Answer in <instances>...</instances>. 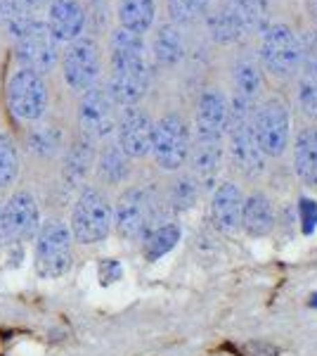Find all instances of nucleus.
<instances>
[{"label":"nucleus","mask_w":317,"mask_h":356,"mask_svg":"<svg viewBox=\"0 0 317 356\" xmlns=\"http://www.w3.org/2000/svg\"><path fill=\"white\" fill-rule=\"evenodd\" d=\"M109 65H112V74H109L107 90L117 107L140 105L152 81L145 36H137L119 26L112 29L109 31Z\"/></svg>","instance_id":"1"},{"label":"nucleus","mask_w":317,"mask_h":356,"mask_svg":"<svg viewBox=\"0 0 317 356\" xmlns=\"http://www.w3.org/2000/svg\"><path fill=\"white\" fill-rule=\"evenodd\" d=\"M253 110L256 107L249 102L232 97L230 100V124L225 143H228V152L232 159V166L244 174L246 178H258L265 171V154L258 147L256 134H253Z\"/></svg>","instance_id":"2"},{"label":"nucleus","mask_w":317,"mask_h":356,"mask_svg":"<svg viewBox=\"0 0 317 356\" xmlns=\"http://www.w3.org/2000/svg\"><path fill=\"white\" fill-rule=\"evenodd\" d=\"M5 100H8V110L12 112L15 119L38 124L50 105L48 81L43 74L33 72V69L17 67L8 79Z\"/></svg>","instance_id":"3"},{"label":"nucleus","mask_w":317,"mask_h":356,"mask_svg":"<svg viewBox=\"0 0 317 356\" xmlns=\"http://www.w3.org/2000/svg\"><path fill=\"white\" fill-rule=\"evenodd\" d=\"M114 226V209L97 188H83L71 209V238L80 245L102 243Z\"/></svg>","instance_id":"4"},{"label":"nucleus","mask_w":317,"mask_h":356,"mask_svg":"<svg viewBox=\"0 0 317 356\" xmlns=\"http://www.w3.org/2000/svg\"><path fill=\"white\" fill-rule=\"evenodd\" d=\"M189 147H192V129L182 114L169 112L154 122L149 154L159 169L180 171L189 159Z\"/></svg>","instance_id":"5"},{"label":"nucleus","mask_w":317,"mask_h":356,"mask_svg":"<svg viewBox=\"0 0 317 356\" xmlns=\"http://www.w3.org/2000/svg\"><path fill=\"white\" fill-rule=\"evenodd\" d=\"M60 69L67 88L71 93H85L100 81L102 74V48L93 36H83L78 41L62 48Z\"/></svg>","instance_id":"6"},{"label":"nucleus","mask_w":317,"mask_h":356,"mask_svg":"<svg viewBox=\"0 0 317 356\" xmlns=\"http://www.w3.org/2000/svg\"><path fill=\"white\" fill-rule=\"evenodd\" d=\"M258 55L273 76H293L303 62V41L289 24H270L261 33Z\"/></svg>","instance_id":"7"},{"label":"nucleus","mask_w":317,"mask_h":356,"mask_svg":"<svg viewBox=\"0 0 317 356\" xmlns=\"http://www.w3.org/2000/svg\"><path fill=\"white\" fill-rule=\"evenodd\" d=\"M253 134L265 157L277 159L286 152L291 140V114L282 97H268L253 110Z\"/></svg>","instance_id":"8"},{"label":"nucleus","mask_w":317,"mask_h":356,"mask_svg":"<svg viewBox=\"0 0 317 356\" xmlns=\"http://www.w3.org/2000/svg\"><path fill=\"white\" fill-rule=\"evenodd\" d=\"M114 226L128 243L145 240L157 226V200L147 188H128L114 207Z\"/></svg>","instance_id":"9"},{"label":"nucleus","mask_w":317,"mask_h":356,"mask_svg":"<svg viewBox=\"0 0 317 356\" xmlns=\"http://www.w3.org/2000/svg\"><path fill=\"white\" fill-rule=\"evenodd\" d=\"M71 252H74V238L67 223L62 221H48L38 228L36 233V273L40 278H60L71 266Z\"/></svg>","instance_id":"10"},{"label":"nucleus","mask_w":317,"mask_h":356,"mask_svg":"<svg viewBox=\"0 0 317 356\" xmlns=\"http://www.w3.org/2000/svg\"><path fill=\"white\" fill-rule=\"evenodd\" d=\"M12 43H15V57L19 62V67L33 69V72L48 76L60 65L62 45L55 41L53 33L45 26V22L38 19V17Z\"/></svg>","instance_id":"11"},{"label":"nucleus","mask_w":317,"mask_h":356,"mask_svg":"<svg viewBox=\"0 0 317 356\" xmlns=\"http://www.w3.org/2000/svg\"><path fill=\"white\" fill-rule=\"evenodd\" d=\"M117 102L112 100L107 86H93L80 93L78 102V129L88 140H107L117 131Z\"/></svg>","instance_id":"12"},{"label":"nucleus","mask_w":317,"mask_h":356,"mask_svg":"<svg viewBox=\"0 0 317 356\" xmlns=\"http://www.w3.org/2000/svg\"><path fill=\"white\" fill-rule=\"evenodd\" d=\"M152 131L154 122L145 107H123L117 119V145L130 159H142L152 150Z\"/></svg>","instance_id":"13"},{"label":"nucleus","mask_w":317,"mask_h":356,"mask_svg":"<svg viewBox=\"0 0 317 356\" xmlns=\"http://www.w3.org/2000/svg\"><path fill=\"white\" fill-rule=\"evenodd\" d=\"M3 228L5 240L10 243L36 238L40 228V209L36 197L28 191H17L8 202H3Z\"/></svg>","instance_id":"14"},{"label":"nucleus","mask_w":317,"mask_h":356,"mask_svg":"<svg viewBox=\"0 0 317 356\" xmlns=\"http://www.w3.org/2000/svg\"><path fill=\"white\" fill-rule=\"evenodd\" d=\"M43 22L60 45L78 41L88 31V15H85V5L80 0H53Z\"/></svg>","instance_id":"15"},{"label":"nucleus","mask_w":317,"mask_h":356,"mask_svg":"<svg viewBox=\"0 0 317 356\" xmlns=\"http://www.w3.org/2000/svg\"><path fill=\"white\" fill-rule=\"evenodd\" d=\"M230 124V100L221 88L201 90L194 110V138H221L225 140Z\"/></svg>","instance_id":"16"},{"label":"nucleus","mask_w":317,"mask_h":356,"mask_svg":"<svg viewBox=\"0 0 317 356\" xmlns=\"http://www.w3.org/2000/svg\"><path fill=\"white\" fill-rule=\"evenodd\" d=\"M187 162L192 166V176L197 178L199 186L213 188L225 162V140L221 138H192Z\"/></svg>","instance_id":"17"},{"label":"nucleus","mask_w":317,"mask_h":356,"mask_svg":"<svg viewBox=\"0 0 317 356\" xmlns=\"http://www.w3.org/2000/svg\"><path fill=\"white\" fill-rule=\"evenodd\" d=\"M241 204H244V195L241 188L234 181H223L221 186L213 191L211 197V221L221 233H237L241 228Z\"/></svg>","instance_id":"18"},{"label":"nucleus","mask_w":317,"mask_h":356,"mask_svg":"<svg viewBox=\"0 0 317 356\" xmlns=\"http://www.w3.org/2000/svg\"><path fill=\"white\" fill-rule=\"evenodd\" d=\"M204 24L211 41L218 45H234L246 36V29L241 24L239 15L225 3H218L216 8H209V13L204 15Z\"/></svg>","instance_id":"19"},{"label":"nucleus","mask_w":317,"mask_h":356,"mask_svg":"<svg viewBox=\"0 0 317 356\" xmlns=\"http://www.w3.org/2000/svg\"><path fill=\"white\" fill-rule=\"evenodd\" d=\"M293 171L305 188H317V126H305L293 140Z\"/></svg>","instance_id":"20"},{"label":"nucleus","mask_w":317,"mask_h":356,"mask_svg":"<svg viewBox=\"0 0 317 356\" xmlns=\"http://www.w3.org/2000/svg\"><path fill=\"white\" fill-rule=\"evenodd\" d=\"M152 57L164 69L180 65L182 57H185V36H182L180 26L171 24V22H164V24L157 26L152 41Z\"/></svg>","instance_id":"21"},{"label":"nucleus","mask_w":317,"mask_h":356,"mask_svg":"<svg viewBox=\"0 0 317 356\" xmlns=\"http://www.w3.org/2000/svg\"><path fill=\"white\" fill-rule=\"evenodd\" d=\"M241 228L251 238H263L275 228V207L268 195L251 193L241 204Z\"/></svg>","instance_id":"22"},{"label":"nucleus","mask_w":317,"mask_h":356,"mask_svg":"<svg viewBox=\"0 0 317 356\" xmlns=\"http://www.w3.org/2000/svg\"><path fill=\"white\" fill-rule=\"evenodd\" d=\"M117 22L119 29L145 36L157 24V0H119Z\"/></svg>","instance_id":"23"},{"label":"nucleus","mask_w":317,"mask_h":356,"mask_svg":"<svg viewBox=\"0 0 317 356\" xmlns=\"http://www.w3.org/2000/svg\"><path fill=\"white\" fill-rule=\"evenodd\" d=\"M232 83H234V97L249 102L256 107L258 97L263 93V72L261 65L251 57H239L232 67Z\"/></svg>","instance_id":"24"},{"label":"nucleus","mask_w":317,"mask_h":356,"mask_svg":"<svg viewBox=\"0 0 317 356\" xmlns=\"http://www.w3.org/2000/svg\"><path fill=\"white\" fill-rule=\"evenodd\" d=\"M97 174L105 183H123L130 176V157L126 154L117 143H107L100 152H97Z\"/></svg>","instance_id":"25"},{"label":"nucleus","mask_w":317,"mask_h":356,"mask_svg":"<svg viewBox=\"0 0 317 356\" xmlns=\"http://www.w3.org/2000/svg\"><path fill=\"white\" fill-rule=\"evenodd\" d=\"M178 243H180V228H178V223H171V221L157 223V226L145 235V240H142L147 261L161 259V257L169 254Z\"/></svg>","instance_id":"26"},{"label":"nucleus","mask_w":317,"mask_h":356,"mask_svg":"<svg viewBox=\"0 0 317 356\" xmlns=\"http://www.w3.org/2000/svg\"><path fill=\"white\" fill-rule=\"evenodd\" d=\"M95 162V143L80 136L67 152L65 159V176L69 183H80L85 174L90 171V166Z\"/></svg>","instance_id":"27"},{"label":"nucleus","mask_w":317,"mask_h":356,"mask_svg":"<svg viewBox=\"0 0 317 356\" xmlns=\"http://www.w3.org/2000/svg\"><path fill=\"white\" fill-rule=\"evenodd\" d=\"M33 19H36L33 10H28L22 0H0V29L12 41L33 24Z\"/></svg>","instance_id":"28"},{"label":"nucleus","mask_w":317,"mask_h":356,"mask_svg":"<svg viewBox=\"0 0 317 356\" xmlns=\"http://www.w3.org/2000/svg\"><path fill=\"white\" fill-rule=\"evenodd\" d=\"M209 8H211V0H166L169 22L175 26H187L194 24L197 19H204Z\"/></svg>","instance_id":"29"},{"label":"nucleus","mask_w":317,"mask_h":356,"mask_svg":"<svg viewBox=\"0 0 317 356\" xmlns=\"http://www.w3.org/2000/svg\"><path fill=\"white\" fill-rule=\"evenodd\" d=\"M26 145L33 154L53 157V154H57V150L62 147V131L57 129V126L36 124L31 131H28Z\"/></svg>","instance_id":"30"},{"label":"nucleus","mask_w":317,"mask_h":356,"mask_svg":"<svg viewBox=\"0 0 317 356\" xmlns=\"http://www.w3.org/2000/svg\"><path fill=\"white\" fill-rule=\"evenodd\" d=\"M199 200V183L194 176H178L171 183L169 191V204L173 211H189Z\"/></svg>","instance_id":"31"},{"label":"nucleus","mask_w":317,"mask_h":356,"mask_svg":"<svg viewBox=\"0 0 317 356\" xmlns=\"http://www.w3.org/2000/svg\"><path fill=\"white\" fill-rule=\"evenodd\" d=\"M19 174V152L12 136L0 134V191L10 188Z\"/></svg>","instance_id":"32"},{"label":"nucleus","mask_w":317,"mask_h":356,"mask_svg":"<svg viewBox=\"0 0 317 356\" xmlns=\"http://www.w3.org/2000/svg\"><path fill=\"white\" fill-rule=\"evenodd\" d=\"M85 15H88V29H93L95 33L100 31V29H105L109 22L107 0H90V3L85 5Z\"/></svg>","instance_id":"33"},{"label":"nucleus","mask_w":317,"mask_h":356,"mask_svg":"<svg viewBox=\"0 0 317 356\" xmlns=\"http://www.w3.org/2000/svg\"><path fill=\"white\" fill-rule=\"evenodd\" d=\"M298 216H301L303 233L305 235L315 233V228H317V202L315 200L301 197V202H298Z\"/></svg>","instance_id":"34"},{"label":"nucleus","mask_w":317,"mask_h":356,"mask_svg":"<svg viewBox=\"0 0 317 356\" xmlns=\"http://www.w3.org/2000/svg\"><path fill=\"white\" fill-rule=\"evenodd\" d=\"M100 278L102 283H112V280L121 278V266L114 259H105L100 264Z\"/></svg>","instance_id":"35"},{"label":"nucleus","mask_w":317,"mask_h":356,"mask_svg":"<svg viewBox=\"0 0 317 356\" xmlns=\"http://www.w3.org/2000/svg\"><path fill=\"white\" fill-rule=\"evenodd\" d=\"M22 3H24L28 10H33V13H36V10H40V8H48L53 0H22Z\"/></svg>","instance_id":"36"},{"label":"nucleus","mask_w":317,"mask_h":356,"mask_svg":"<svg viewBox=\"0 0 317 356\" xmlns=\"http://www.w3.org/2000/svg\"><path fill=\"white\" fill-rule=\"evenodd\" d=\"M305 13H308L313 24L317 26V0H305Z\"/></svg>","instance_id":"37"},{"label":"nucleus","mask_w":317,"mask_h":356,"mask_svg":"<svg viewBox=\"0 0 317 356\" xmlns=\"http://www.w3.org/2000/svg\"><path fill=\"white\" fill-rule=\"evenodd\" d=\"M5 243V228H3V202H0V245Z\"/></svg>","instance_id":"38"},{"label":"nucleus","mask_w":317,"mask_h":356,"mask_svg":"<svg viewBox=\"0 0 317 356\" xmlns=\"http://www.w3.org/2000/svg\"><path fill=\"white\" fill-rule=\"evenodd\" d=\"M218 3H225V5H230V8H237V5H241L244 0H218Z\"/></svg>","instance_id":"39"}]
</instances>
